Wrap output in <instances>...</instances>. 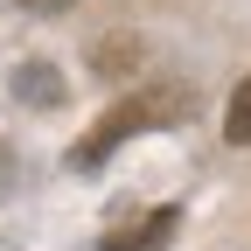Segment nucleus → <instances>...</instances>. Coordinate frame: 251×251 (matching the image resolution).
Wrapping results in <instances>:
<instances>
[{
	"instance_id": "4",
	"label": "nucleus",
	"mask_w": 251,
	"mask_h": 251,
	"mask_svg": "<svg viewBox=\"0 0 251 251\" xmlns=\"http://www.w3.org/2000/svg\"><path fill=\"white\" fill-rule=\"evenodd\" d=\"M35 7H63V0H35Z\"/></svg>"
},
{
	"instance_id": "1",
	"label": "nucleus",
	"mask_w": 251,
	"mask_h": 251,
	"mask_svg": "<svg viewBox=\"0 0 251 251\" xmlns=\"http://www.w3.org/2000/svg\"><path fill=\"white\" fill-rule=\"evenodd\" d=\"M188 112V98L175 84H153V91H133V98H119L91 133L77 140V153H70V168H105L112 161V147L119 140H133V133H147V126H168V119H181Z\"/></svg>"
},
{
	"instance_id": "3",
	"label": "nucleus",
	"mask_w": 251,
	"mask_h": 251,
	"mask_svg": "<svg viewBox=\"0 0 251 251\" xmlns=\"http://www.w3.org/2000/svg\"><path fill=\"white\" fill-rule=\"evenodd\" d=\"M224 133H230V147H251V77L230 91V112H224Z\"/></svg>"
},
{
	"instance_id": "2",
	"label": "nucleus",
	"mask_w": 251,
	"mask_h": 251,
	"mask_svg": "<svg viewBox=\"0 0 251 251\" xmlns=\"http://www.w3.org/2000/svg\"><path fill=\"white\" fill-rule=\"evenodd\" d=\"M175 230H181V209H175V202H161L153 216H140V224H119L98 251H168V244H175Z\"/></svg>"
}]
</instances>
